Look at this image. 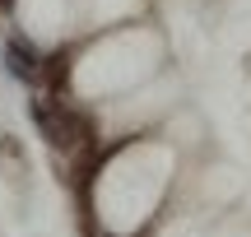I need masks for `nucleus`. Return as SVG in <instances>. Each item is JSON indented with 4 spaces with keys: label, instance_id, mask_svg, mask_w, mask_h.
Wrapping results in <instances>:
<instances>
[{
    "label": "nucleus",
    "instance_id": "obj_2",
    "mask_svg": "<svg viewBox=\"0 0 251 237\" xmlns=\"http://www.w3.org/2000/svg\"><path fill=\"white\" fill-rule=\"evenodd\" d=\"M19 19L33 37H56L70 19V0H19Z\"/></svg>",
    "mask_w": 251,
    "mask_h": 237
},
{
    "label": "nucleus",
    "instance_id": "obj_1",
    "mask_svg": "<svg viewBox=\"0 0 251 237\" xmlns=\"http://www.w3.org/2000/svg\"><path fill=\"white\" fill-rule=\"evenodd\" d=\"M158 37L153 33H121V37H107L102 47H93L89 56L79 61V84L84 89H126L135 84L140 74H149L158 65Z\"/></svg>",
    "mask_w": 251,
    "mask_h": 237
},
{
    "label": "nucleus",
    "instance_id": "obj_3",
    "mask_svg": "<svg viewBox=\"0 0 251 237\" xmlns=\"http://www.w3.org/2000/svg\"><path fill=\"white\" fill-rule=\"evenodd\" d=\"M140 5V0H93V24H112V19H121V14H130V9Z\"/></svg>",
    "mask_w": 251,
    "mask_h": 237
},
{
    "label": "nucleus",
    "instance_id": "obj_4",
    "mask_svg": "<svg viewBox=\"0 0 251 237\" xmlns=\"http://www.w3.org/2000/svg\"><path fill=\"white\" fill-rule=\"evenodd\" d=\"M233 9H237V14H247V9H251V0H233Z\"/></svg>",
    "mask_w": 251,
    "mask_h": 237
}]
</instances>
